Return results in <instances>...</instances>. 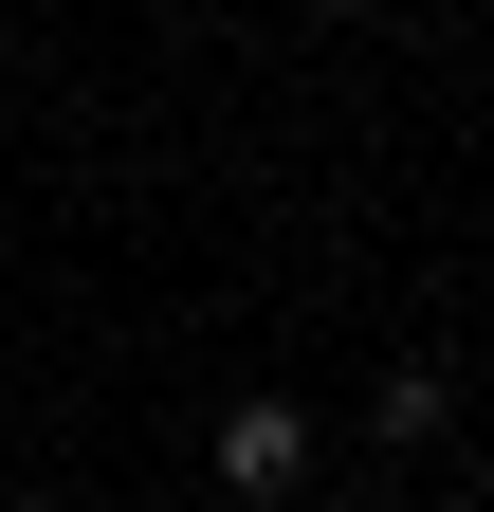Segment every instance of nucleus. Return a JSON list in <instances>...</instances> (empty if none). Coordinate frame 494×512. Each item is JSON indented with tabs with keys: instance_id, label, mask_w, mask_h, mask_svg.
<instances>
[{
	"instance_id": "obj_1",
	"label": "nucleus",
	"mask_w": 494,
	"mask_h": 512,
	"mask_svg": "<svg viewBox=\"0 0 494 512\" xmlns=\"http://www.w3.org/2000/svg\"><path fill=\"white\" fill-rule=\"evenodd\" d=\"M202 476H220L238 512H275L293 476H312V421H293V403H275V384H257V403H220V439H202Z\"/></svg>"
}]
</instances>
